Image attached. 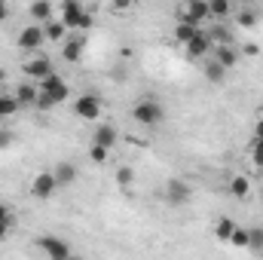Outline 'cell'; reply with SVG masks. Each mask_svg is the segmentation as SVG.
I'll use <instances>...</instances> for the list:
<instances>
[{"instance_id":"1","label":"cell","mask_w":263,"mask_h":260,"mask_svg":"<svg viewBox=\"0 0 263 260\" xmlns=\"http://www.w3.org/2000/svg\"><path fill=\"white\" fill-rule=\"evenodd\" d=\"M132 120H135L138 126H144V129H153V126H159V123L165 120V107H162L156 98H144V101H138V104L132 107Z\"/></svg>"},{"instance_id":"2","label":"cell","mask_w":263,"mask_h":260,"mask_svg":"<svg viewBox=\"0 0 263 260\" xmlns=\"http://www.w3.org/2000/svg\"><path fill=\"white\" fill-rule=\"evenodd\" d=\"M62 22H65V28L86 31V28L92 25V15H89L77 0H65V3H62Z\"/></svg>"},{"instance_id":"3","label":"cell","mask_w":263,"mask_h":260,"mask_svg":"<svg viewBox=\"0 0 263 260\" xmlns=\"http://www.w3.org/2000/svg\"><path fill=\"white\" fill-rule=\"evenodd\" d=\"M40 95H46L52 101V107H59L65 98H70V86L62 80V73H49L43 83H40Z\"/></svg>"},{"instance_id":"4","label":"cell","mask_w":263,"mask_h":260,"mask_svg":"<svg viewBox=\"0 0 263 260\" xmlns=\"http://www.w3.org/2000/svg\"><path fill=\"white\" fill-rule=\"evenodd\" d=\"M178 22H190V25H205L211 22V12H208V0H190L184 6H178Z\"/></svg>"},{"instance_id":"5","label":"cell","mask_w":263,"mask_h":260,"mask_svg":"<svg viewBox=\"0 0 263 260\" xmlns=\"http://www.w3.org/2000/svg\"><path fill=\"white\" fill-rule=\"evenodd\" d=\"M37 245L46 251V257L49 260H70V245H67L65 239H59V236H40L37 239Z\"/></svg>"},{"instance_id":"6","label":"cell","mask_w":263,"mask_h":260,"mask_svg":"<svg viewBox=\"0 0 263 260\" xmlns=\"http://www.w3.org/2000/svg\"><path fill=\"white\" fill-rule=\"evenodd\" d=\"M55 190H59V184H55V175H52V172H40V175L34 178V184H31V196L40 199V202L52 199Z\"/></svg>"},{"instance_id":"7","label":"cell","mask_w":263,"mask_h":260,"mask_svg":"<svg viewBox=\"0 0 263 260\" xmlns=\"http://www.w3.org/2000/svg\"><path fill=\"white\" fill-rule=\"evenodd\" d=\"M46 34H43V25H28L22 34H18V49L22 52H37L43 46Z\"/></svg>"},{"instance_id":"8","label":"cell","mask_w":263,"mask_h":260,"mask_svg":"<svg viewBox=\"0 0 263 260\" xmlns=\"http://www.w3.org/2000/svg\"><path fill=\"white\" fill-rule=\"evenodd\" d=\"M73 110H77V117H83V120H98V117H101V98L92 95V92H86V95L77 98Z\"/></svg>"},{"instance_id":"9","label":"cell","mask_w":263,"mask_h":260,"mask_svg":"<svg viewBox=\"0 0 263 260\" xmlns=\"http://www.w3.org/2000/svg\"><path fill=\"white\" fill-rule=\"evenodd\" d=\"M117 138H120V132L114 123H101L98 129H95V138H92V147H101V150H114L117 147Z\"/></svg>"},{"instance_id":"10","label":"cell","mask_w":263,"mask_h":260,"mask_svg":"<svg viewBox=\"0 0 263 260\" xmlns=\"http://www.w3.org/2000/svg\"><path fill=\"white\" fill-rule=\"evenodd\" d=\"M187 199H190V184H187V181L172 178V181L165 184V202H168V205H184Z\"/></svg>"},{"instance_id":"11","label":"cell","mask_w":263,"mask_h":260,"mask_svg":"<svg viewBox=\"0 0 263 260\" xmlns=\"http://www.w3.org/2000/svg\"><path fill=\"white\" fill-rule=\"evenodd\" d=\"M83 49H86V37L83 34H73V37H67L65 46H62V59L70 62V65H77L83 59Z\"/></svg>"},{"instance_id":"12","label":"cell","mask_w":263,"mask_h":260,"mask_svg":"<svg viewBox=\"0 0 263 260\" xmlns=\"http://www.w3.org/2000/svg\"><path fill=\"white\" fill-rule=\"evenodd\" d=\"M25 73H28L31 80H40V83H43V80H46L49 73H55V70H52V62H49V59L34 55L31 62H25Z\"/></svg>"},{"instance_id":"13","label":"cell","mask_w":263,"mask_h":260,"mask_svg":"<svg viewBox=\"0 0 263 260\" xmlns=\"http://www.w3.org/2000/svg\"><path fill=\"white\" fill-rule=\"evenodd\" d=\"M12 98L18 101V107L37 104V98H40V86H37V83H31V80H25V83H18V89L12 92Z\"/></svg>"},{"instance_id":"14","label":"cell","mask_w":263,"mask_h":260,"mask_svg":"<svg viewBox=\"0 0 263 260\" xmlns=\"http://www.w3.org/2000/svg\"><path fill=\"white\" fill-rule=\"evenodd\" d=\"M214 49V43H211V37H208V31H199L196 37L187 43V55L190 59H205L208 52Z\"/></svg>"},{"instance_id":"15","label":"cell","mask_w":263,"mask_h":260,"mask_svg":"<svg viewBox=\"0 0 263 260\" xmlns=\"http://www.w3.org/2000/svg\"><path fill=\"white\" fill-rule=\"evenodd\" d=\"M214 62H217V65L230 73L233 67L239 65V52H236L233 46H214Z\"/></svg>"},{"instance_id":"16","label":"cell","mask_w":263,"mask_h":260,"mask_svg":"<svg viewBox=\"0 0 263 260\" xmlns=\"http://www.w3.org/2000/svg\"><path fill=\"white\" fill-rule=\"evenodd\" d=\"M28 12H31L34 25H49V22H52V3H46V0L31 3V6H28Z\"/></svg>"},{"instance_id":"17","label":"cell","mask_w":263,"mask_h":260,"mask_svg":"<svg viewBox=\"0 0 263 260\" xmlns=\"http://www.w3.org/2000/svg\"><path fill=\"white\" fill-rule=\"evenodd\" d=\"M52 175H55V184H59V187H67V184L77 181V165H73V162H59V165L52 169Z\"/></svg>"},{"instance_id":"18","label":"cell","mask_w":263,"mask_h":260,"mask_svg":"<svg viewBox=\"0 0 263 260\" xmlns=\"http://www.w3.org/2000/svg\"><path fill=\"white\" fill-rule=\"evenodd\" d=\"M248 193H251V181H248L245 175L230 178V196H233V199H248Z\"/></svg>"},{"instance_id":"19","label":"cell","mask_w":263,"mask_h":260,"mask_svg":"<svg viewBox=\"0 0 263 260\" xmlns=\"http://www.w3.org/2000/svg\"><path fill=\"white\" fill-rule=\"evenodd\" d=\"M199 31H202V28L190 25V22H178V25H175V40L187 46V43H190V40H193V37L199 34Z\"/></svg>"},{"instance_id":"20","label":"cell","mask_w":263,"mask_h":260,"mask_svg":"<svg viewBox=\"0 0 263 260\" xmlns=\"http://www.w3.org/2000/svg\"><path fill=\"white\" fill-rule=\"evenodd\" d=\"M43 34H46V40H52V43H62V40L67 37V28H65V22H62V18H59V22L52 18L49 25H43Z\"/></svg>"},{"instance_id":"21","label":"cell","mask_w":263,"mask_h":260,"mask_svg":"<svg viewBox=\"0 0 263 260\" xmlns=\"http://www.w3.org/2000/svg\"><path fill=\"white\" fill-rule=\"evenodd\" d=\"M236 233V220H230V217H217V227H214V236H217V242H227L230 245V236Z\"/></svg>"},{"instance_id":"22","label":"cell","mask_w":263,"mask_h":260,"mask_svg":"<svg viewBox=\"0 0 263 260\" xmlns=\"http://www.w3.org/2000/svg\"><path fill=\"white\" fill-rule=\"evenodd\" d=\"M205 80L208 83H223L227 80V70L217 65V62H205Z\"/></svg>"},{"instance_id":"23","label":"cell","mask_w":263,"mask_h":260,"mask_svg":"<svg viewBox=\"0 0 263 260\" xmlns=\"http://www.w3.org/2000/svg\"><path fill=\"white\" fill-rule=\"evenodd\" d=\"M208 12H211V18H227L230 15V0H208Z\"/></svg>"},{"instance_id":"24","label":"cell","mask_w":263,"mask_h":260,"mask_svg":"<svg viewBox=\"0 0 263 260\" xmlns=\"http://www.w3.org/2000/svg\"><path fill=\"white\" fill-rule=\"evenodd\" d=\"M15 110H18V101L12 95H0V120H9Z\"/></svg>"},{"instance_id":"25","label":"cell","mask_w":263,"mask_h":260,"mask_svg":"<svg viewBox=\"0 0 263 260\" xmlns=\"http://www.w3.org/2000/svg\"><path fill=\"white\" fill-rule=\"evenodd\" d=\"M117 184H120L123 190H129L132 184H135V172H132L129 165H120V169H117Z\"/></svg>"},{"instance_id":"26","label":"cell","mask_w":263,"mask_h":260,"mask_svg":"<svg viewBox=\"0 0 263 260\" xmlns=\"http://www.w3.org/2000/svg\"><path fill=\"white\" fill-rule=\"evenodd\" d=\"M248 248L263 251V227H251L248 230Z\"/></svg>"},{"instance_id":"27","label":"cell","mask_w":263,"mask_h":260,"mask_svg":"<svg viewBox=\"0 0 263 260\" xmlns=\"http://www.w3.org/2000/svg\"><path fill=\"white\" fill-rule=\"evenodd\" d=\"M236 22H239L242 28H254V25H257V12H254V9H242V12L236 15Z\"/></svg>"},{"instance_id":"28","label":"cell","mask_w":263,"mask_h":260,"mask_svg":"<svg viewBox=\"0 0 263 260\" xmlns=\"http://www.w3.org/2000/svg\"><path fill=\"white\" fill-rule=\"evenodd\" d=\"M230 245L233 248H248V230H239L236 227V233L230 236Z\"/></svg>"},{"instance_id":"29","label":"cell","mask_w":263,"mask_h":260,"mask_svg":"<svg viewBox=\"0 0 263 260\" xmlns=\"http://www.w3.org/2000/svg\"><path fill=\"white\" fill-rule=\"evenodd\" d=\"M251 159H254L257 169H263V141H257V144L251 141Z\"/></svg>"},{"instance_id":"30","label":"cell","mask_w":263,"mask_h":260,"mask_svg":"<svg viewBox=\"0 0 263 260\" xmlns=\"http://www.w3.org/2000/svg\"><path fill=\"white\" fill-rule=\"evenodd\" d=\"M107 153H110V150H101V147H92V150H89V159L101 165V162H107Z\"/></svg>"},{"instance_id":"31","label":"cell","mask_w":263,"mask_h":260,"mask_svg":"<svg viewBox=\"0 0 263 260\" xmlns=\"http://www.w3.org/2000/svg\"><path fill=\"white\" fill-rule=\"evenodd\" d=\"M0 227H12V211H9V205H3V202H0Z\"/></svg>"},{"instance_id":"32","label":"cell","mask_w":263,"mask_h":260,"mask_svg":"<svg viewBox=\"0 0 263 260\" xmlns=\"http://www.w3.org/2000/svg\"><path fill=\"white\" fill-rule=\"evenodd\" d=\"M9 144H12V132L0 129V150H3V147H9Z\"/></svg>"},{"instance_id":"33","label":"cell","mask_w":263,"mask_h":260,"mask_svg":"<svg viewBox=\"0 0 263 260\" xmlns=\"http://www.w3.org/2000/svg\"><path fill=\"white\" fill-rule=\"evenodd\" d=\"M251 141H254V144H257V141H263V120H257V123H254V138H251Z\"/></svg>"},{"instance_id":"34","label":"cell","mask_w":263,"mask_h":260,"mask_svg":"<svg viewBox=\"0 0 263 260\" xmlns=\"http://www.w3.org/2000/svg\"><path fill=\"white\" fill-rule=\"evenodd\" d=\"M3 18H9V3H6V0H0V22H3Z\"/></svg>"},{"instance_id":"35","label":"cell","mask_w":263,"mask_h":260,"mask_svg":"<svg viewBox=\"0 0 263 260\" xmlns=\"http://www.w3.org/2000/svg\"><path fill=\"white\" fill-rule=\"evenodd\" d=\"M242 52H245V55H257V46H254V43H248V46H242Z\"/></svg>"},{"instance_id":"36","label":"cell","mask_w":263,"mask_h":260,"mask_svg":"<svg viewBox=\"0 0 263 260\" xmlns=\"http://www.w3.org/2000/svg\"><path fill=\"white\" fill-rule=\"evenodd\" d=\"M6 236H9V227H0V242H3Z\"/></svg>"},{"instance_id":"37","label":"cell","mask_w":263,"mask_h":260,"mask_svg":"<svg viewBox=\"0 0 263 260\" xmlns=\"http://www.w3.org/2000/svg\"><path fill=\"white\" fill-rule=\"evenodd\" d=\"M3 83H6V70L0 67V86H3Z\"/></svg>"},{"instance_id":"38","label":"cell","mask_w":263,"mask_h":260,"mask_svg":"<svg viewBox=\"0 0 263 260\" xmlns=\"http://www.w3.org/2000/svg\"><path fill=\"white\" fill-rule=\"evenodd\" d=\"M70 260H80V257H70Z\"/></svg>"}]
</instances>
